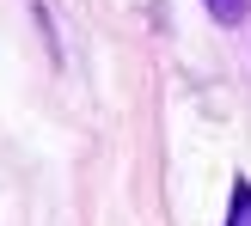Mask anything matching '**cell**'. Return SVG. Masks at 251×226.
Here are the masks:
<instances>
[{
  "instance_id": "6da1fadb",
  "label": "cell",
  "mask_w": 251,
  "mask_h": 226,
  "mask_svg": "<svg viewBox=\"0 0 251 226\" xmlns=\"http://www.w3.org/2000/svg\"><path fill=\"white\" fill-rule=\"evenodd\" d=\"M227 226H251V183H245V178L233 183V208H227Z\"/></svg>"
},
{
  "instance_id": "7a4b0ae2",
  "label": "cell",
  "mask_w": 251,
  "mask_h": 226,
  "mask_svg": "<svg viewBox=\"0 0 251 226\" xmlns=\"http://www.w3.org/2000/svg\"><path fill=\"white\" fill-rule=\"evenodd\" d=\"M202 6L215 12L221 24H239V19H245V0H202Z\"/></svg>"
}]
</instances>
